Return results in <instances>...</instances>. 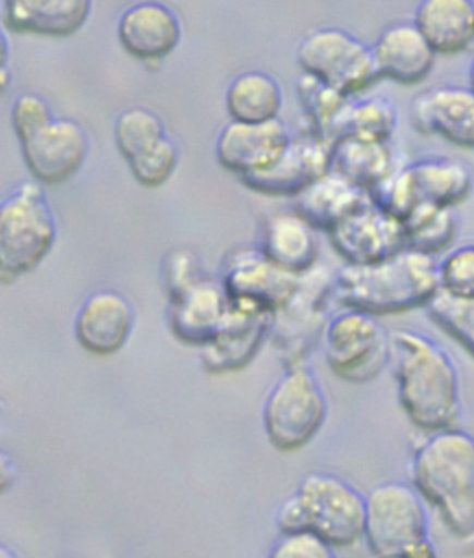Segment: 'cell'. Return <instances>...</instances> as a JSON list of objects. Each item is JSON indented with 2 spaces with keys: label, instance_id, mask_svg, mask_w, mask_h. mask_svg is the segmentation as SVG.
<instances>
[{
  "label": "cell",
  "instance_id": "cell-31",
  "mask_svg": "<svg viewBox=\"0 0 474 558\" xmlns=\"http://www.w3.org/2000/svg\"><path fill=\"white\" fill-rule=\"evenodd\" d=\"M296 94L301 99L302 110L314 126L315 137L332 145L333 129L349 106V97L304 73L296 86Z\"/></svg>",
  "mask_w": 474,
  "mask_h": 558
},
{
  "label": "cell",
  "instance_id": "cell-12",
  "mask_svg": "<svg viewBox=\"0 0 474 558\" xmlns=\"http://www.w3.org/2000/svg\"><path fill=\"white\" fill-rule=\"evenodd\" d=\"M26 168L41 184H63L78 173L89 155V137L73 119H52L21 142Z\"/></svg>",
  "mask_w": 474,
  "mask_h": 558
},
{
  "label": "cell",
  "instance_id": "cell-35",
  "mask_svg": "<svg viewBox=\"0 0 474 558\" xmlns=\"http://www.w3.org/2000/svg\"><path fill=\"white\" fill-rule=\"evenodd\" d=\"M439 290L457 298H474V243L450 251L439 260Z\"/></svg>",
  "mask_w": 474,
  "mask_h": 558
},
{
  "label": "cell",
  "instance_id": "cell-9",
  "mask_svg": "<svg viewBox=\"0 0 474 558\" xmlns=\"http://www.w3.org/2000/svg\"><path fill=\"white\" fill-rule=\"evenodd\" d=\"M296 63L304 75L349 99L364 94L380 78L370 47L339 28H323L302 39L296 49Z\"/></svg>",
  "mask_w": 474,
  "mask_h": 558
},
{
  "label": "cell",
  "instance_id": "cell-18",
  "mask_svg": "<svg viewBox=\"0 0 474 558\" xmlns=\"http://www.w3.org/2000/svg\"><path fill=\"white\" fill-rule=\"evenodd\" d=\"M412 124L425 136H439L474 150V94L469 87L430 89L413 100Z\"/></svg>",
  "mask_w": 474,
  "mask_h": 558
},
{
  "label": "cell",
  "instance_id": "cell-21",
  "mask_svg": "<svg viewBox=\"0 0 474 558\" xmlns=\"http://www.w3.org/2000/svg\"><path fill=\"white\" fill-rule=\"evenodd\" d=\"M230 308L221 280L204 279L171 301L169 325L182 343L204 348L217 335Z\"/></svg>",
  "mask_w": 474,
  "mask_h": 558
},
{
  "label": "cell",
  "instance_id": "cell-11",
  "mask_svg": "<svg viewBox=\"0 0 474 558\" xmlns=\"http://www.w3.org/2000/svg\"><path fill=\"white\" fill-rule=\"evenodd\" d=\"M275 312L248 299H230V308L217 335L203 349L210 373H234L248 366L271 336Z\"/></svg>",
  "mask_w": 474,
  "mask_h": 558
},
{
  "label": "cell",
  "instance_id": "cell-2",
  "mask_svg": "<svg viewBox=\"0 0 474 558\" xmlns=\"http://www.w3.org/2000/svg\"><path fill=\"white\" fill-rule=\"evenodd\" d=\"M438 266L436 256L408 247L375 264H347L333 277V298L376 317L415 311L439 292Z\"/></svg>",
  "mask_w": 474,
  "mask_h": 558
},
{
  "label": "cell",
  "instance_id": "cell-15",
  "mask_svg": "<svg viewBox=\"0 0 474 558\" xmlns=\"http://www.w3.org/2000/svg\"><path fill=\"white\" fill-rule=\"evenodd\" d=\"M299 280L301 275L277 266L259 248H241L227 258L221 282L230 299H248L277 312L293 298Z\"/></svg>",
  "mask_w": 474,
  "mask_h": 558
},
{
  "label": "cell",
  "instance_id": "cell-40",
  "mask_svg": "<svg viewBox=\"0 0 474 558\" xmlns=\"http://www.w3.org/2000/svg\"><path fill=\"white\" fill-rule=\"evenodd\" d=\"M8 57H10V47H8L7 34L0 28V69L7 68Z\"/></svg>",
  "mask_w": 474,
  "mask_h": 558
},
{
  "label": "cell",
  "instance_id": "cell-34",
  "mask_svg": "<svg viewBox=\"0 0 474 558\" xmlns=\"http://www.w3.org/2000/svg\"><path fill=\"white\" fill-rule=\"evenodd\" d=\"M179 147L174 145L173 140L166 136L160 143H156L153 149L132 158L129 161L130 171L134 174L137 184L145 187H160L173 177L179 166Z\"/></svg>",
  "mask_w": 474,
  "mask_h": 558
},
{
  "label": "cell",
  "instance_id": "cell-6",
  "mask_svg": "<svg viewBox=\"0 0 474 558\" xmlns=\"http://www.w3.org/2000/svg\"><path fill=\"white\" fill-rule=\"evenodd\" d=\"M58 227L47 195L36 182H23L0 201V279L34 271L54 247Z\"/></svg>",
  "mask_w": 474,
  "mask_h": 558
},
{
  "label": "cell",
  "instance_id": "cell-22",
  "mask_svg": "<svg viewBox=\"0 0 474 558\" xmlns=\"http://www.w3.org/2000/svg\"><path fill=\"white\" fill-rule=\"evenodd\" d=\"M93 0H4V25L15 34L71 38L92 15Z\"/></svg>",
  "mask_w": 474,
  "mask_h": 558
},
{
  "label": "cell",
  "instance_id": "cell-23",
  "mask_svg": "<svg viewBox=\"0 0 474 558\" xmlns=\"http://www.w3.org/2000/svg\"><path fill=\"white\" fill-rule=\"evenodd\" d=\"M369 193L330 169L295 197V211L315 230H330L369 203Z\"/></svg>",
  "mask_w": 474,
  "mask_h": 558
},
{
  "label": "cell",
  "instance_id": "cell-13",
  "mask_svg": "<svg viewBox=\"0 0 474 558\" xmlns=\"http://www.w3.org/2000/svg\"><path fill=\"white\" fill-rule=\"evenodd\" d=\"M330 243L347 264H375L406 248V234L401 219L389 216L373 203L352 211L349 218L336 225Z\"/></svg>",
  "mask_w": 474,
  "mask_h": 558
},
{
  "label": "cell",
  "instance_id": "cell-26",
  "mask_svg": "<svg viewBox=\"0 0 474 558\" xmlns=\"http://www.w3.org/2000/svg\"><path fill=\"white\" fill-rule=\"evenodd\" d=\"M402 169L415 205L434 203L457 208L473 193L474 174L463 161L428 158Z\"/></svg>",
  "mask_w": 474,
  "mask_h": 558
},
{
  "label": "cell",
  "instance_id": "cell-10",
  "mask_svg": "<svg viewBox=\"0 0 474 558\" xmlns=\"http://www.w3.org/2000/svg\"><path fill=\"white\" fill-rule=\"evenodd\" d=\"M333 298V277L327 269L315 266L301 275L293 298L275 312L271 336L278 341L288 367L306 364V354L317 336H323L327 323L323 312Z\"/></svg>",
  "mask_w": 474,
  "mask_h": 558
},
{
  "label": "cell",
  "instance_id": "cell-30",
  "mask_svg": "<svg viewBox=\"0 0 474 558\" xmlns=\"http://www.w3.org/2000/svg\"><path fill=\"white\" fill-rule=\"evenodd\" d=\"M399 124V113L394 106L386 99H367L354 102L341 113L336 129L333 142L341 137H356L364 142H391Z\"/></svg>",
  "mask_w": 474,
  "mask_h": 558
},
{
  "label": "cell",
  "instance_id": "cell-42",
  "mask_svg": "<svg viewBox=\"0 0 474 558\" xmlns=\"http://www.w3.org/2000/svg\"><path fill=\"white\" fill-rule=\"evenodd\" d=\"M15 553L8 551V547L0 546V558H13Z\"/></svg>",
  "mask_w": 474,
  "mask_h": 558
},
{
  "label": "cell",
  "instance_id": "cell-33",
  "mask_svg": "<svg viewBox=\"0 0 474 558\" xmlns=\"http://www.w3.org/2000/svg\"><path fill=\"white\" fill-rule=\"evenodd\" d=\"M425 308L432 322L467 349L474 359V298H457L439 290Z\"/></svg>",
  "mask_w": 474,
  "mask_h": 558
},
{
  "label": "cell",
  "instance_id": "cell-24",
  "mask_svg": "<svg viewBox=\"0 0 474 558\" xmlns=\"http://www.w3.org/2000/svg\"><path fill=\"white\" fill-rule=\"evenodd\" d=\"M413 25L436 54L465 52L474 44V0H421Z\"/></svg>",
  "mask_w": 474,
  "mask_h": 558
},
{
  "label": "cell",
  "instance_id": "cell-17",
  "mask_svg": "<svg viewBox=\"0 0 474 558\" xmlns=\"http://www.w3.org/2000/svg\"><path fill=\"white\" fill-rule=\"evenodd\" d=\"M119 44L139 62H161L171 57L182 39V23L171 8L143 0L124 10L118 26Z\"/></svg>",
  "mask_w": 474,
  "mask_h": 558
},
{
  "label": "cell",
  "instance_id": "cell-20",
  "mask_svg": "<svg viewBox=\"0 0 474 558\" xmlns=\"http://www.w3.org/2000/svg\"><path fill=\"white\" fill-rule=\"evenodd\" d=\"M380 78L402 86H417L434 71L438 54L413 23H397L386 28L370 47Z\"/></svg>",
  "mask_w": 474,
  "mask_h": 558
},
{
  "label": "cell",
  "instance_id": "cell-5",
  "mask_svg": "<svg viewBox=\"0 0 474 558\" xmlns=\"http://www.w3.org/2000/svg\"><path fill=\"white\" fill-rule=\"evenodd\" d=\"M364 539L375 557H438L425 499L413 484H378L365 496Z\"/></svg>",
  "mask_w": 474,
  "mask_h": 558
},
{
  "label": "cell",
  "instance_id": "cell-32",
  "mask_svg": "<svg viewBox=\"0 0 474 558\" xmlns=\"http://www.w3.org/2000/svg\"><path fill=\"white\" fill-rule=\"evenodd\" d=\"M166 136V124L160 116L147 108H130L119 116L113 129L116 145L126 161L153 149Z\"/></svg>",
  "mask_w": 474,
  "mask_h": 558
},
{
  "label": "cell",
  "instance_id": "cell-16",
  "mask_svg": "<svg viewBox=\"0 0 474 558\" xmlns=\"http://www.w3.org/2000/svg\"><path fill=\"white\" fill-rule=\"evenodd\" d=\"M332 169V145L317 137L291 140L271 168L241 177L248 190L269 197H296Z\"/></svg>",
  "mask_w": 474,
  "mask_h": 558
},
{
  "label": "cell",
  "instance_id": "cell-3",
  "mask_svg": "<svg viewBox=\"0 0 474 558\" xmlns=\"http://www.w3.org/2000/svg\"><path fill=\"white\" fill-rule=\"evenodd\" d=\"M412 484L460 542H474V436L452 427L430 433L412 460Z\"/></svg>",
  "mask_w": 474,
  "mask_h": 558
},
{
  "label": "cell",
  "instance_id": "cell-7",
  "mask_svg": "<svg viewBox=\"0 0 474 558\" xmlns=\"http://www.w3.org/2000/svg\"><path fill=\"white\" fill-rule=\"evenodd\" d=\"M327 417V393L306 364L288 367L269 391L262 412L265 436L282 453L308 446L319 435Z\"/></svg>",
  "mask_w": 474,
  "mask_h": 558
},
{
  "label": "cell",
  "instance_id": "cell-27",
  "mask_svg": "<svg viewBox=\"0 0 474 558\" xmlns=\"http://www.w3.org/2000/svg\"><path fill=\"white\" fill-rule=\"evenodd\" d=\"M332 169L369 193L394 171L393 149L389 143L341 137L332 143Z\"/></svg>",
  "mask_w": 474,
  "mask_h": 558
},
{
  "label": "cell",
  "instance_id": "cell-25",
  "mask_svg": "<svg viewBox=\"0 0 474 558\" xmlns=\"http://www.w3.org/2000/svg\"><path fill=\"white\" fill-rule=\"evenodd\" d=\"M258 248L277 266L295 275L306 274L319 260L315 229L296 211L267 219L262 227Z\"/></svg>",
  "mask_w": 474,
  "mask_h": 558
},
{
  "label": "cell",
  "instance_id": "cell-1",
  "mask_svg": "<svg viewBox=\"0 0 474 558\" xmlns=\"http://www.w3.org/2000/svg\"><path fill=\"white\" fill-rule=\"evenodd\" d=\"M399 403L410 422L426 433L458 427L462 390L457 364L438 341L417 330L389 335Z\"/></svg>",
  "mask_w": 474,
  "mask_h": 558
},
{
  "label": "cell",
  "instance_id": "cell-14",
  "mask_svg": "<svg viewBox=\"0 0 474 558\" xmlns=\"http://www.w3.org/2000/svg\"><path fill=\"white\" fill-rule=\"evenodd\" d=\"M290 142V131L280 119L265 123L230 121L217 136V161L241 179L271 168Z\"/></svg>",
  "mask_w": 474,
  "mask_h": 558
},
{
  "label": "cell",
  "instance_id": "cell-19",
  "mask_svg": "<svg viewBox=\"0 0 474 558\" xmlns=\"http://www.w3.org/2000/svg\"><path fill=\"white\" fill-rule=\"evenodd\" d=\"M136 323L134 306L121 293L105 290L89 295L74 322V335L87 353L111 356L129 341Z\"/></svg>",
  "mask_w": 474,
  "mask_h": 558
},
{
  "label": "cell",
  "instance_id": "cell-38",
  "mask_svg": "<svg viewBox=\"0 0 474 558\" xmlns=\"http://www.w3.org/2000/svg\"><path fill=\"white\" fill-rule=\"evenodd\" d=\"M275 558H333L336 551L312 531L282 534L271 549Z\"/></svg>",
  "mask_w": 474,
  "mask_h": 558
},
{
  "label": "cell",
  "instance_id": "cell-29",
  "mask_svg": "<svg viewBox=\"0 0 474 558\" xmlns=\"http://www.w3.org/2000/svg\"><path fill=\"white\" fill-rule=\"evenodd\" d=\"M402 227L408 248L420 251L423 255L438 256L457 242L460 219L454 206L420 203L402 219Z\"/></svg>",
  "mask_w": 474,
  "mask_h": 558
},
{
  "label": "cell",
  "instance_id": "cell-39",
  "mask_svg": "<svg viewBox=\"0 0 474 558\" xmlns=\"http://www.w3.org/2000/svg\"><path fill=\"white\" fill-rule=\"evenodd\" d=\"M17 478V468L13 464L12 457L0 451V496L12 488Z\"/></svg>",
  "mask_w": 474,
  "mask_h": 558
},
{
  "label": "cell",
  "instance_id": "cell-28",
  "mask_svg": "<svg viewBox=\"0 0 474 558\" xmlns=\"http://www.w3.org/2000/svg\"><path fill=\"white\" fill-rule=\"evenodd\" d=\"M282 87L271 75L251 71L230 82L224 106L230 121L265 123L278 119L282 110Z\"/></svg>",
  "mask_w": 474,
  "mask_h": 558
},
{
  "label": "cell",
  "instance_id": "cell-8",
  "mask_svg": "<svg viewBox=\"0 0 474 558\" xmlns=\"http://www.w3.org/2000/svg\"><path fill=\"white\" fill-rule=\"evenodd\" d=\"M323 351L330 372L352 385L376 379L391 359V343L382 323L354 308L328 319L323 329Z\"/></svg>",
  "mask_w": 474,
  "mask_h": 558
},
{
  "label": "cell",
  "instance_id": "cell-4",
  "mask_svg": "<svg viewBox=\"0 0 474 558\" xmlns=\"http://www.w3.org/2000/svg\"><path fill=\"white\" fill-rule=\"evenodd\" d=\"M280 534L312 531L333 549L364 539L365 496L332 473H308L278 509Z\"/></svg>",
  "mask_w": 474,
  "mask_h": 558
},
{
  "label": "cell",
  "instance_id": "cell-36",
  "mask_svg": "<svg viewBox=\"0 0 474 558\" xmlns=\"http://www.w3.org/2000/svg\"><path fill=\"white\" fill-rule=\"evenodd\" d=\"M200 279H204L203 266L193 251L179 248L167 255L163 262V282H166L169 303L187 292Z\"/></svg>",
  "mask_w": 474,
  "mask_h": 558
},
{
  "label": "cell",
  "instance_id": "cell-37",
  "mask_svg": "<svg viewBox=\"0 0 474 558\" xmlns=\"http://www.w3.org/2000/svg\"><path fill=\"white\" fill-rule=\"evenodd\" d=\"M54 119L49 105L37 95L25 94L17 97L12 106V126L19 143L41 131L45 124Z\"/></svg>",
  "mask_w": 474,
  "mask_h": 558
},
{
  "label": "cell",
  "instance_id": "cell-41",
  "mask_svg": "<svg viewBox=\"0 0 474 558\" xmlns=\"http://www.w3.org/2000/svg\"><path fill=\"white\" fill-rule=\"evenodd\" d=\"M469 89L474 94V60L471 63V69H469Z\"/></svg>",
  "mask_w": 474,
  "mask_h": 558
}]
</instances>
